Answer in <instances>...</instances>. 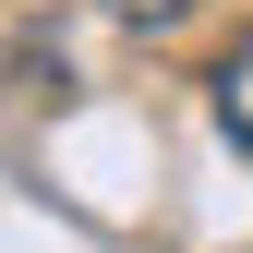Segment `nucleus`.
Segmentation results:
<instances>
[{
  "label": "nucleus",
  "instance_id": "obj_1",
  "mask_svg": "<svg viewBox=\"0 0 253 253\" xmlns=\"http://www.w3.org/2000/svg\"><path fill=\"white\" fill-rule=\"evenodd\" d=\"M205 109H217V133H229V145L253 157V37H241L229 60H217V73H205Z\"/></svg>",
  "mask_w": 253,
  "mask_h": 253
},
{
  "label": "nucleus",
  "instance_id": "obj_2",
  "mask_svg": "<svg viewBox=\"0 0 253 253\" xmlns=\"http://www.w3.org/2000/svg\"><path fill=\"white\" fill-rule=\"evenodd\" d=\"M109 12H121V24H181L193 0H109Z\"/></svg>",
  "mask_w": 253,
  "mask_h": 253
}]
</instances>
